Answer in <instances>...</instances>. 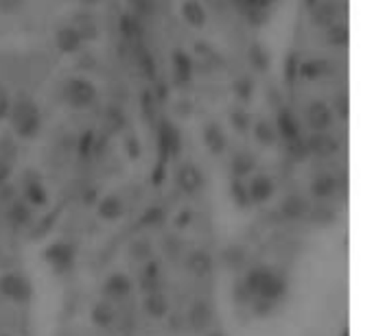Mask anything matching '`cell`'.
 I'll return each mask as SVG.
<instances>
[{"mask_svg":"<svg viewBox=\"0 0 374 336\" xmlns=\"http://www.w3.org/2000/svg\"><path fill=\"white\" fill-rule=\"evenodd\" d=\"M337 112L341 114V118H348V99H346V94H341V99H337Z\"/></svg>","mask_w":374,"mask_h":336,"instance_id":"cell-45","label":"cell"},{"mask_svg":"<svg viewBox=\"0 0 374 336\" xmlns=\"http://www.w3.org/2000/svg\"><path fill=\"white\" fill-rule=\"evenodd\" d=\"M90 317H92V324H95L97 328H110V326L114 324V319H116V314H114V310H112V305L103 303V301L95 305L92 312H90Z\"/></svg>","mask_w":374,"mask_h":336,"instance_id":"cell-31","label":"cell"},{"mask_svg":"<svg viewBox=\"0 0 374 336\" xmlns=\"http://www.w3.org/2000/svg\"><path fill=\"white\" fill-rule=\"evenodd\" d=\"M72 26L77 28V33L81 35L83 44H86V42H92V40H97V35H99L97 22H95V18H92V15H90V13H79V15H74V22H72Z\"/></svg>","mask_w":374,"mask_h":336,"instance_id":"cell-27","label":"cell"},{"mask_svg":"<svg viewBox=\"0 0 374 336\" xmlns=\"http://www.w3.org/2000/svg\"><path fill=\"white\" fill-rule=\"evenodd\" d=\"M83 5H95V3H99V0H81Z\"/></svg>","mask_w":374,"mask_h":336,"instance_id":"cell-51","label":"cell"},{"mask_svg":"<svg viewBox=\"0 0 374 336\" xmlns=\"http://www.w3.org/2000/svg\"><path fill=\"white\" fill-rule=\"evenodd\" d=\"M267 271H269V269H265V267H257V269L247 271V275L243 278L241 284H243V288L247 290V293H250L252 297H257V295H259V290H261V286H263V280H265Z\"/></svg>","mask_w":374,"mask_h":336,"instance_id":"cell-30","label":"cell"},{"mask_svg":"<svg viewBox=\"0 0 374 336\" xmlns=\"http://www.w3.org/2000/svg\"><path fill=\"white\" fill-rule=\"evenodd\" d=\"M186 267H188V271H190L193 275H197V278H204V275H208V273L213 271V258H211V253L204 251V249L193 251V253L188 255Z\"/></svg>","mask_w":374,"mask_h":336,"instance_id":"cell-25","label":"cell"},{"mask_svg":"<svg viewBox=\"0 0 374 336\" xmlns=\"http://www.w3.org/2000/svg\"><path fill=\"white\" fill-rule=\"evenodd\" d=\"M131 293V280L125 273H112L110 278L103 282V295L108 299H123Z\"/></svg>","mask_w":374,"mask_h":336,"instance_id":"cell-17","label":"cell"},{"mask_svg":"<svg viewBox=\"0 0 374 336\" xmlns=\"http://www.w3.org/2000/svg\"><path fill=\"white\" fill-rule=\"evenodd\" d=\"M7 118L11 122V129L16 131V135L24 137V140H33L42 129V114H40L38 103L24 94L18 96L16 101H11Z\"/></svg>","mask_w":374,"mask_h":336,"instance_id":"cell-1","label":"cell"},{"mask_svg":"<svg viewBox=\"0 0 374 336\" xmlns=\"http://www.w3.org/2000/svg\"><path fill=\"white\" fill-rule=\"evenodd\" d=\"M9 221L18 227L26 225L29 221H31V208H29L24 201H16L9 208Z\"/></svg>","mask_w":374,"mask_h":336,"instance_id":"cell-35","label":"cell"},{"mask_svg":"<svg viewBox=\"0 0 374 336\" xmlns=\"http://www.w3.org/2000/svg\"><path fill=\"white\" fill-rule=\"evenodd\" d=\"M42 258L57 275L68 273L74 267V260H77V249H74V244L68 240H55L44 249Z\"/></svg>","mask_w":374,"mask_h":336,"instance_id":"cell-4","label":"cell"},{"mask_svg":"<svg viewBox=\"0 0 374 336\" xmlns=\"http://www.w3.org/2000/svg\"><path fill=\"white\" fill-rule=\"evenodd\" d=\"M250 303H252V312L257 314L259 319H265L269 314H274V310H276V301L267 299V297H261V295L252 297Z\"/></svg>","mask_w":374,"mask_h":336,"instance_id":"cell-37","label":"cell"},{"mask_svg":"<svg viewBox=\"0 0 374 336\" xmlns=\"http://www.w3.org/2000/svg\"><path fill=\"white\" fill-rule=\"evenodd\" d=\"M307 125L311 131H328L333 125V110L324 101H311L307 105Z\"/></svg>","mask_w":374,"mask_h":336,"instance_id":"cell-5","label":"cell"},{"mask_svg":"<svg viewBox=\"0 0 374 336\" xmlns=\"http://www.w3.org/2000/svg\"><path fill=\"white\" fill-rule=\"evenodd\" d=\"M123 199L118 194H106L97 203V214L103 221H118L123 217Z\"/></svg>","mask_w":374,"mask_h":336,"instance_id":"cell-21","label":"cell"},{"mask_svg":"<svg viewBox=\"0 0 374 336\" xmlns=\"http://www.w3.org/2000/svg\"><path fill=\"white\" fill-rule=\"evenodd\" d=\"M175 181H177V186L182 192L186 194H195L204 188V175L202 171L195 166V164H182L177 168V175H175Z\"/></svg>","mask_w":374,"mask_h":336,"instance_id":"cell-6","label":"cell"},{"mask_svg":"<svg viewBox=\"0 0 374 336\" xmlns=\"http://www.w3.org/2000/svg\"><path fill=\"white\" fill-rule=\"evenodd\" d=\"M257 168V158L252 156L250 151H236L230 162V173L234 179H245L252 175V171Z\"/></svg>","mask_w":374,"mask_h":336,"instance_id":"cell-19","label":"cell"},{"mask_svg":"<svg viewBox=\"0 0 374 336\" xmlns=\"http://www.w3.org/2000/svg\"><path fill=\"white\" fill-rule=\"evenodd\" d=\"M309 212H311V203L302 194H289L285 201L280 203V214H282V219H287V221H300Z\"/></svg>","mask_w":374,"mask_h":336,"instance_id":"cell-15","label":"cell"},{"mask_svg":"<svg viewBox=\"0 0 374 336\" xmlns=\"http://www.w3.org/2000/svg\"><path fill=\"white\" fill-rule=\"evenodd\" d=\"M230 194H232V201H234L238 208H247V205H250V194H247L245 181L232 179V183H230Z\"/></svg>","mask_w":374,"mask_h":336,"instance_id":"cell-38","label":"cell"},{"mask_svg":"<svg viewBox=\"0 0 374 336\" xmlns=\"http://www.w3.org/2000/svg\"><path fill=\"white\" fill-rule=\"evenodd\" d=\"M247 57H250L252 68L257 72H265L269 68V53L265 51L263 44H252L247 51Z\"/></svg>","mask_w":374,"mask_h":336,"instance_id":"cell-32","label":"cell"},{"mask_svg":"<svg viewBox=\"0 0 374 336\" xmlns=\"http://www.w3.org/2000/svg\"><path fill=\"white\" fill-rule=\"evenodd\" d=\"M202 140L213 156H221V153L228 149V135L219 122H206L202 131Z\"/></svg>","mask_w":374,"mask_h":336,"instance_id":"cell-10","label":"cell"},{"mask_svg":"<svg viewBox=\"0 0 374 336\" xmlns=\"http://www.w3.org/2000/svg\"><path fill=\"white\" fill-rule=\"evenodd\" d=\"M129 253H131L133 260H138V262H147V260H152L154 247H152V242H149L147 238H140V240L131 242Z\"/></svg>","mask_w":374,"mask_h":336,"instance_id":"cell-36","label":"cell"},{"mask_svg":"<svg viewBox=\"0 0 374 336\" xmlns=\"http://www.w3.org/2000/svg\"><path fill=\"white\" fill-rule=\"evenodd\" d=\"M285 293H287V280L282 278V275H278L276 271L269 269L265 280H263V286L259 290V295L272 299V301H278L280 297H285Z\"/></svg>","mask_w":374,"mask_h":336,"instance_id":"cell-16","label":"cell"},{"mask_svg":"<svg viewBox=\"0 0 374 336\" xmlns=\"http://www.w3.org/2000/svg\"><path fill=\"white\" fill-rule=\"evenodd\" d=\"M335 190H337V179L333 175H320L311 183V194L316 196L318 201H324V199L333 196Z\"/></svg>","mask_w":374,"mask_h":336,"instance_id":"cell-26","label":"cell"},{"mask_svg":"<svg viewBox=\"0 0 374 336\" xmlns=\"http://www.w3.org/2000/svg\"><path fill=\"white\" fill-rule=\"evenodd\" d=\"M131 5H136V7H143L145 5V0H129Z\"/></svg>","mask_w":374,"mask_h":336,"instance_id":"cell-50","label":"cell"},{"mask_svg":"<svg viewBox=\"0 0 374 336\" xmlns=\"http://www.w3.org/2000/svg\"><path fill=\"white\" fill-rule=\"evenodd\" d=\"M22 194H24V201L35 205V208H42V205L49 203V190L44 188L42 179L38 175H33V173H29V179H24Z\"/></svg>","mask_w":374,"mask_h":336,"instance_id":"cell-13","label":"cell"},{"mask_svg":"<svg viewBox=\"0 0 374 336\" xmlns=\"http://www.w3.org/2000/svg\"><path fill=\"white\" fill-rule=\"evenodd\" d=\"M179 15L190 28H204L208 22V11L202 0H182L179 5Z\"/></svg>","mask_w":374,"mask_h":336,"instance_id":"cell-12","label":"cell"},{"mask_svg":"<svg viewBox=\"0 0 374 336\" xmlns=\"http://www.w3.org/2000/svg\"><path fill=\"white\" fill-rule=\"evenodd\" d=\"M232 92H234V96L241 103H250L252 96H254V81H252V76H238V79H234Z\"/></svg>","mask_w":374,"mask_h":336,"instance_id":"cell-33","label":"cell"},{"mask_svg":"<svg viewBox=\"0 0 374 336\" xmlns=\"http://www.w3.org/2000/svg\"><path fill=\"white\" fill-rule=\"evenodd\" d=\"M97 199H99V192H97L95 188H90V190L86 192V196H83V201H86L88 205H92V203L97 201Z\"/></svg>","mask_w":374,"mask_h":336,"instance_id":"cell-49","label":"cell"},{"mask_svg":"<svg viewBox=\"0 0 374 336\" xmlns=\"http://www.w3.org/2000/svg\"><path fill=\"white\" fill-rule=\"evenodd\" d=\"M252 135H254V140H257L261 146H272L276 142V127H274V122H269L267 118H261L257 122H252V127H250Z\"/></svg>","mask_w":374,"mask_h":336,"instance_id":"cell-24","label":"cell"},{"mask_svg":"<svg viewBox=\"0 0 374 336\" xmlns=\"http://www.w3.org/2000/svg\"><path fill=\"white\" fill-rule=\"evenodd\" d=\"M24 0H0V11L3 13H16L22 9Z\"/></svg>","mask_w":374,"mask_h":336,"instance_id":"cell-44","label":"cell"},{"mask_svg":"<svg viewBox=\"0 0 374 336\" xmlns=\"http://www.w3.org/2000/svg\"><path fill=\"white\" fill-rule=\"evenodd\" d=\"M3 336H7V334H3Z\"/></svg>","mask_w":374,"mask_h":336,"instance_id":"cell-55","label":"cell"},{"mask_svg":"<svg viewBox=\"0 0 374 336\" xmlns=\"http://www.w3.org/2000/svg\"><path fill=\"white\" fill-rule=\"evenodd\" d=\"M179 146H182V135H179L177 127L173 122L164 120L160 127V149L164 156H177Z\"/></svg>","mask_w":374,"mask_h":336,"instance_id":"cell-18","label":"cell"},{"mask_svg":"<svg viewBox=\"0 0 374 336\" xmlns=\"http://www.w3.org/2000/svg\"><path fill=\"white\" fill-rule=\"evenodd\" d=\"M230 122L238 133H247L252 127V116L245 112V107H232L230 110Z\"/></svg>","mask_w":374,"mask_h":336,"instance_id":"cell-34","label":"cell"},{"mask_svg":"<svg viewBox=\"0 0 374 336\" xmlns=\"http://www.w3.org/2000/svg\"><path fill=\"white\" fill-rule=\"evenodd\" d=\"M289 144V156L293 158V160H304L307 156H309V146H307V140L304 137H298V140H293V142H287Z\"/></svg>","mask_w":374,"mask_h":336,"instance_id":"cell-41","label":"cell"},{"mask_svg":"<svg viewBox=\"0 0 374 336\" xmlns=\"http://www.w3.org/2000/svg\"><path fill=\"white\" fill-rule=\"evenodd\" d=\"M274 127H276V133H278L285 142H293V140H298V137H302V133H300V122H298L295 114L289 110V107H282V110L278 112Z\"/></svg>","mask_w":374,"mask_h":336,"instance_id":"cell-8","label":"cell"},{"mask_svg":"<svg viewBox=\"0 0 374 336\" xmlns=\"http://www.w3.org/2000/svg\"><path fill=\"white\" fill-rule=\"evenodd\" d=\"M313 219H316V223H333V219H335V212L328 208V205H320V208H316V210H311L309 212Z\"/></svg>","mask_w":374,"mask_h":336,"instance_id":"cell-42","label":"cell"},{"mask_svg":"<svg viewBox=\"0 0 374 336\" xmlns=\"http://www.w3.org/2000/svg\"><path fill=\"white\" fill-rule=\"evenodd\" d=\"M341 336H350V332H348V328H343V332H341Z\"/></svg>","mask_w":374,"mask_h":336,"instance_id":"cell-54","label":"cell"},{"mask_svg":"<svg viewBox=\"0 0 374 336\" xmlns=\"http://www.w3.org/2000/svg\"><path fill=\"white\" fill-rule=\"evenodd\" d=\"M328 42H331L333 46H346L348 44V28L343 24H333L331 28H328Z\"/></svg>","mask_w":374,"mask_h":336,"instance_id":"cell-40","label":"cell"},{"mask_svg":"<svg viewBox=\"0 0 374 336\" xmlns=\"http://www.w3.org/2000/svg\"><path fill=\"white\" fill-rule=\"evenodd\" d=\"M298 72L309 81H318L331 72V64H328V59H307L298 64Z\"/></svg>","mask_w":374,"mask_h":336,"instance_id":"cell-22","label":"cell"},{"mask_svg":"<svg viewBox=\"0 0 374 336\" xmlns=\"http://www.w3.org/2000/svg\"><path fill=\"white\" fill-rule=\"evenodd\" d=\"M272 3H274V0H261V5H263V7H267V5H272Z\"/></svg>","mask_w":374,"mask_h":336,"instance_id":"cell-52","label":"cell"},{"mask_svg":"<svg viewBox=\"0 0 374 336\" xmlns=\"http://www.w3.org/2000/svg\"><path fill=\"white\" fill-rule=\"evenodd\" d=\"M307 146H309V153L320 158H328L339 151L337 140L328 131H313V135L307 140Z\"/></svg>","mask_w":374,"mask_h":336,"instance_id":"cell-14","label":"cell"},{"mask_svg":"<svg viewBox=\"0 0 374 336\" xmlns=\"http://www.w3.org/2000/svg\"><path fill=\"white\" fill-rule=\"evenodd\" d=\"M55 46H57V51L64 55H77L83 46V40L72 24H64L55 31Z\"/></svg>","mask_w":374,"mask_h":336,"instance_id":"cell-7","label":"cell"},{"mask_svg":"<svg viewBox=\"0 0 374 336\" xmlns=\"http://www.w3.org/2000/svg\"><path fill=\"white\" fill-rule=\"evenodd\" d=\"M143 308L152 319H164L169 314V299L162 295V290H152V293H145Z\"/></svg>","mask_w":374,"mask_h":336,"instance_id":"cell-20","label":"cell"},{"mask_svg":"<svg viewBox=\"0 0 374 336\" xmlns=\"http://www.w3.org/2000/svg\"><path fill=\"white\" fill-rule=\"evenodd\" d=\"M140 284L145 293H152V290H160V264L154 260H147L145 269L140 273Z\"/></svg>","mask_w":374,"mask_h":336,"instance_id":"cell-28","label":"cell"},{"mask_svg":"<svg viewBox=\"0 0 374 336\" xmlns=\"http://www.w3.org/2000/svg\"><path fill=\"white\" fill-rule=\"evenodd\" d=\"M208 336H226L223 332H213V334H208Z\"/></svg>","mask_w":374,"mask_h":336,"instance_id":"cell-53","label":"cell"},{"mask_svg":"<svg viewBox=\"0 0 374 336\" xmlns=\"http://www.w3.org/2000/svg\"><path fill=\"white\" fill-rule=\"evenodd\" d=\"M236 3L241 5V7H245V9H259V7H263L261 0H236Z\"/></svg>","mask_w":374,"mask_h":336,"instance_id":"cell-48","label":"cell"},{"mask_svg":"<svg viewBox=\"0 0 374 336\" xmlns=\"http://www.w3.org/2000/svg\"><path fill=\"white\" fill-rule=\"evenodd\" d=\"M188 321H190V326L195 328V330H204L206 326H211L213 324V308H211V303L200 299L190 305V312H188Z\"/></svg>","mask_w":374,"mask_h":336,"instance_id":"cell-23","label":"cell"},{"mask_svg":"<svg viewBox=\"0 0 374 336\" xmlns=\"http://www.w3.org/2000/svg\"><path fill=\"white\" fill-rule=\"evenodd\" d=\"M171 66H173V79L179 85H186L193 79V74H195V64H193V57L182 49L173 51Z\"/></svg>","mask_w":374,"mask_h":336,"instance_id":"cell-11","label":"cell"},{"mask_svg":"<svg viewBox=\"0 0 374 336\" xmlns=\"http://www.w3.org/2000/svg\"><path fill=\"white\" fill-rule=\"evenodd\" d=\"M0 295L13 303H29L33 297V284L22 273H5L0 275Z\"/></svg>","mask_w":374,"mask_h":336,"instance_id":"cell-3","label":"cell"},{"mask_svg":"<svg viewBox=\"0 0 374 336\" xmlns=\"http://www.w3.org/2000/svg\"><path fill=\"white\" fill-rule=\"evenodd\" d=\"M221 260H223V264H226L230 271H238V269L245 264L247 253H245L243 247H238V244H230V247L223 249Z\"/></svg>","mask_w":374,"mask_h":336,"instance_id":"cell-29","label":"cell"},{"mask_svg":"<svg viewBox=\"0 0 374 336\" xmlns=\"http://www.w3.org/2000/svg\"><path fill=\"white\" fill-rule=\"evenodd\" d=\"M9 175H11V164L5 162V160H0V183H3Z\"/></svg>","mask_w":374,"mask_h":336,"instance_id":"cell-47","label":"cell"},{"mask_svg":"<svg viewBox=\"0 0 374 336\" xmlns=\"http://www.w3.org/2000/svg\"><path fill=\"white\" fill-rule=\"evenodd\" d=\"M99 90L88 76H72L64 85V99L74 110H88L97 103Z\"/></svg>","mask_w":374,"mask_h":336,"instance_id":"cell-2","label":"cell"},{"mask_svg":"<svg viewBox=\"0 0 374 336\" xmlns=\"http://www.w3.org/2000/svg\"><path fill=\"white\" fill-rule=\"evenodd\" d=\"M190 217H193V214H190L188 210H184V212H179V214H177V221H175V225H177V227H182V229H184V227H186V225L190 223Z\"/></svg>","mask_w":374,"mask_h":336,"instance_id":"cell-46","label":"cell"},{"mask_svg":"<svg viewBox=\"0 0 374 336\" xmlns=\"http://www.w3.org/2000/svg\"><path fill=\"white\" fill-rule=\"evenodd\" d=\"M9 105H11V99H9V92L0 85V120L7 118L9 114Z\"/></svg>","mask_w":374,"mask_h":336,"instance_id":"cell-43","label":"cell"},{"mask_svg":"<svg viewBox=\"0 0 374 336\" xmlns=\"http://www.w3.org/2000/svg\"><path fill=\"white\" fill-rule=\"evenodd\" d=\"M164 217H167V212H164L160 205H152V208H147L143 212V217H140V227H156L164 221Z\"/></svg>","mask_w":374,"mask_h":336,"instance_id":"cell-39","label":"cell"},{"mask_svg":"<svg viewBox=\"0 0 374 336\" xmlns=\"http://www.w3.org/2000/svg\"><path fill=\"white\" fill-rule=\"evenodd\" d=\"M245 186L250 194V203H265L274 196L276 190V183L269 175H254Z\"/></svg>","mask_w":374,"mask_h":336,"instance_id":"cell-9","label":"cell"}]
</instances>
